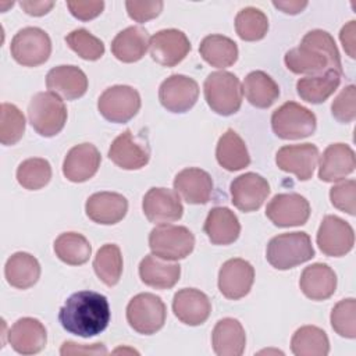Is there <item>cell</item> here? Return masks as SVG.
I'll use <instances>...</instances> for the list:
<instances>
[{"label": "cell", "instance_id": "obj_1", "mask_svg": "<svg viewBox=\"0 0 356 356\" xmlns=\"http://www.w3.org/2000/svg\"><path fill=\"white\" fill-rule=\"evenodd\" d=\"M110 316L108 300L104 295L95 291H79L65 300L58 312V321L70 334L89 338L107 328Z\"/></svg>", "mask_w": 356, "mask_h": 356}, {"label": "cell", "instance_id": "obj_2", "mask_svg": "<svg viewBox=\"0 0 356 356\" xmlns=\"http://www.w3.org/2000/svg\"><path fill=\"white\" fill-rule=\"evenodd\" d=\"M284 63L293 74L317 75L328 70L342 74L341 56L334 38L321 29L307 32L300 44L285 53Z\"/></svg>", "mask_w": 356, "mask_h": 356}, {"label": "cell", "instance_id": "obj_3", "mask_svg": "<svg viewBox=\"0 0 356 356\" xmlns=\"http://www.w3.org/2000/svg\"><path fill=\"white\" fill-rule=\"evenodd\" d=\"M267 261L277 270H289L314 257L312 239L306 232H286L274 236L266 250Z\"/></svg>", "mask_w": 356, "mask_h": 356}, {"label": "cell", "instance_id": "obj_4", "mask_svg": "<svg viewBox=\"0 0 356 356\" xmlns=\"http://www.w3.org/2000/svg\"><path fill=\"white\" fill-rule=\"evenodd\" d=\"M28 118L32 128L44 138L57 135L67 122V107L53 92L33 95L28 104Z\"/></svg>", "mask_w": 356, "mask_h": 356}, {"label": "cell", "instance_id": "obj_5", "mask_svg": "<svg viewBox=\"0 0 356 356\" xmlns=\"http://www.w3.org/2000/svg\"><path fill=\"white\" fill-rule=\"evenodd\" d=\"M203 90L209 107L220 115H232L241 108L242 86L232 72L214 71L209 74Z\"/></svg>", "mask_w": 356, "mask_h": 356}, {"label": "cell", "instance_id": "obj_6", "mask_svg": "<svg viewBox=\"0 0 356 356\" xmlns=\"http://www.w3.org/2000/svg\"><path fill=\"white\" fill-rule=\"evenodd\" d=\"M149 248L154 256L177 261L192 253L195 236L184 225L159 224L149 234Z\"/></svg>", "mask_w": 356, "mask_h": 356}, {"label": "cell", "instance_id": "obj_7", "mask_svg": "<svg viewBox=\"0 0 356 356\" xmlns=\"http://www.w3.org/2000/svg\"><path fill=\"white\" fill-rule=\"evenodd\" d=\"M317 120L309 108L286 102L271 115V128L281 139H303L314 134Z\"/></svg>", "mask_w": 356, "mask_h": 356}, {"label": "cell", "instance_id": "obj_8", "mask_svg": "<svg viewBox=\"0 0 356 356\" xmlns=\"http://www.w3.org/2000/svg\"><path fill=\"white\" fill-rule=\"evenodd\" d=\"M167 309L160 296L143 292L135 295L127 306V321L132 330L143 335H152L163 328Z\"/></svg>", "mask_w": 356, "mask_h": 356}, {"label": "cell", "instance_id": "obj_9", "mask_svg": "<svg viewBox=\"0 0 356 356\" xmlns=\"http://www.w3.org/2000/svg\"><path fill=\"white\" fill-rule=\"evenodd\" d=\"M10 51L18 64L24 67H38L49 60L51 40L43 29L26 26L14 35Z\"/></svg>", "mask_w": 356, "mask_h": 356}, {"label": "cell", "instance_id": "obj_10", "mask_svg": "<svg viewBox=\"0 0 356 356\" xmlns=\"http://www.w3.org/2000/svg\"><path fill=\"white\" fill-rule=\"evenodd\" d=\"M99 113L110 122L124 124L136 115L140 108V95L128 85L107 88L97 100Z\"/></svg>", "mask_w": 356, "mask_h": 356}, {"label": "cell", "instance_id": "obj_11", "mask_svg": "<svg viewBox=\"0 0 356 356\" xmlns=\"http://www.w3.org/2000/svg\"><path fill=\"white\" fill-rule=\"evenodd\" d=\"M108 159L122 170H139L150 159L147 139L143 135H134L131 129H125L110 145Z\"/></svg>", "mask_w": 356, "mask_h": 356}, {"label": "cell", "instance_id": "obj_12", "mask_svg": "<svg viewBox=\"0 0 356 356\" xmlns=\"http://www.w3.org/2000/svg\"><path fill=\"white\" fill-rule=\"evenodd\" d=\"M266 216L277 227H299L310 217V204L299 193H278L266 207Z\"/></svg>", "mask_w": 356, "mask_h": 356}, {"label": "cell", "instance_id": "obj_13", "mask_svg": "<svg viewBox=\"0 0 356 356\" xmlns=\"http://www.w3.org/2000/svg\"><path fill=\"white\" fill-rule=\"evenodd\" d=\"M199 97V85L193 78L174 74L164 79L159 88V100L171 113L191 110Z\"/></svg>", "mask_w": 356, "mask_h": 356}, {"label": "cell", "instance_id": "obj_14", "mask_svg": "<svg viewBox=\"0 0 356 356\" xmlns=\"http://www.w3.org/2000/svg\"><path fill=\"white\" fill-rule=\"evenodd\" d=\"M317 245L325 256L341 257L355 245L353 228L337 216H325L317 231Z\"/></svg>", "mask_w": 356, "mask_h": 356}, {"label": "cell", "instance_id": "obj_15", "mask_svg": "<svg viewBox=\"0 0 356 356\" xmlns=\"http://www.w3.org/2000/svg\"><path fill=\"white\" fill-rule=\"evenodd\" d=\"M152 58L163 67H174L179 64L191 50L186 35L178 29H161L156 32L149 42Z\"/></svg>", "mask_w": 356, "mask_h": 356}, {"label": "cell", "instance_id": "obj_16", "mask_svg": "<svg viewBox=\"0 0 356 356\" xmlns=\"http://www.w3.org/2000/svg\"><path fill=\"white\" fill-rule=\"evenodd\" d=\"M234 206L245 213L259 210L270 193L266 178L256 172H245L236 177L229 186Z\"/></svg>", "mask_w": 356, "mask_h": 356}, {"label": "cell", "instance_id": "obj_17", "mask_svg": "<svg viewBox=\"0 0 356 356\" xmlns=\"http://www.w3.org/2000/svg\"><path fill=\"white\" fill-rule=\"evenodd\" d=\"M318 156L316 145H286L277 152L275 163L280 170L295 174L299 181H307L313 175Z\"/></svg>", "mask_w": 356, "mask_h": 356}, {"label": "cell", "instance_id": "obj_18", "mask_svg": "<svg viewBox=\"0 0 356 356\" xmlns=\"http://www.w3.org/2000/svg\"><path fill=\"white\" fill-rule=\"evenodd\" d=\"M142 209L146 218L154 224L172 222L184 214L178 193L167 188H150L143 196Z\"/></svg>", "mask_w": 356, "mask_h": 356}, {"label": "cell", "instance_id": "obj_19", "mask_svg": "<svg viewBox=\"0 0 356 356\" xmlns=\"http://www.w3.org/2000/svg\"><path fill=\"white\" fill-rule=\"evenodd\" d=\"M254 281L253 266L243 259L227 260L218 273V289L227 299L246 296Z\"/></svg>", "mask_w": 356, "mask_h": 356}, {"label": "cell", "instance_id": "obj_20", "mask_svg": "<svg viewBox=\"0 0 356 356\" xmlns=\"http://www.w3.org/2000/svg\"><path fill=\"white\" fill-rule=\"evenodd\" d=\"M8 343L19 355H35L44 349L47 332L44 325L33 317L18 318L7 334Z\"/></svg>", "mask_w": 356, "mask_h": 356}, {"label": "cell", "instance_id": "obj_21", "mask_svg": "<svg viewBox=\"0 0 356 356\" xmlns=\"http://www.w3.org/2000/svg\"><path fill=\"white\" fill-rule=\"evenodd\" d=\"M100 152L92 143H81L70 149L63 163V174L71 182H85L99 170Z\"/></svg>", "mask_w": 356, "mask_h": 356}, {"label": "cell", "instance_id": "obj_22", "mask_svg": "<svg viewBox=\"0 0 356 356\" xmlns=\"http://www.w3.org/2000/svg\"><path fill=\"white\" fill-rule=\"evenodd\" d=\"M172 312L181 323L200 325L209 318L211 303L204 292L195 288H184L174 295Z\"/></svg>", "mask_w": 356, "mask_h": 356}, {"label": "cell", "instance_id": "obj_23", "mask_svg": "<svg viewBox=\"0 0 356 356\" xmlns=\"http://www.w3.org/2000/svg\"><path fill=\"white\" fill-rule=\"evenodd\" d=\"M85 211L93 222L113 225L125 217L128 211V200L121 193L97 192L88 197Z\"/></svg>", "mask_w": 356, "mask_h": 356}, {"label": "cell", "instance_id": "obj_24", "mask_svg": "<svg viewBox=\"0 0 356 356\" xmlns=\"http://www.w3.org/2000/svg\"><path fill=\"white\" fill-rule=\"evenodd\" d=\"M174 191L189 204H204L213 192V179L204 170L189 167L174 178Z\"/></svg>", "mask_w": 356, "mask_h": 356}, {"label": "cell", "instance_id": "obj_25", "mask_svg": "<svg viewBox=\"0 0 356 356\" xmlns=\"http://www.w3.org/2000/svg\"><path fill=\"white\" fill-rule=\"evenodd\" d=\"M49 92L61 96L65 100H75L88 90V78L85 72L75 65H58L46 75Z\"/></svg>", "mask_w": 356, "mask_h": 356}, {"label": "cell", "instance_id": "obj_26", "mask_svg": "<svg viewBox=\"0 0 356 356\" xmlns=\"http://www.w3.org/2000/svg\"><path fill=\"white\" fill-rule=\"evenodd\" d=\"M356 167L355 152L345 143H332L325 147L320 159L318 178L323 182H337L352 174Z\"/></svg>", "mask_w": 356, "mask_h": 356}, {"label": "cell", "instance_id": "obj_27", "mask_svg": "<svg viewBox=\"0 0 356 356\" xmlns=\"http://www.w3.org/2000/svg\"><path fill=\"white\" fill-rule=\"evenodd\" d=\"M299 286L306 298L325 300L337 289V274L328 264L314 263L302 271Z\"/></svg>", "mask_w": 356, "mask_h": 356}, {"label": "cell", "instance_id": "obj_28", "mask_svg": "<svg viewBox=\"0 0 356 356\" xmlns=\"http://www.w3.org/2000/svg\"><path fill=\"white\" fill-rule=\"evenodd\" d=\"M203 231L213 245H229L241 234V224L234 211L228 207H213L204 221Z\"/></svg>", "mask_w": 356, "mask_h": 356}, {"label": "cell", "instance_id": "obj_29", "mask_svg": "<svg viewBox=\"0 0 356 356\" xmlns=\"http://www.w3.org/2000/svg\"><path fill=\"white\" fill-rule=\"evenodd\" d=\"M211 345L218 356H241L246 345V334L242 324L231 317L217 321L211 332Z\"/></svg>", "mask_w": 356, "mask_h": 356}, {"label": "cell", "instance_id": "obj_30", "mask_svg": "<svg viewBox=\"0 0 356 356\" xmlns=\"http://www.w3.org/2000/svg\"><path fill=\"white\" fill-rule=\"evenodd\" d=\"M181 275V266L178 263L163 261V259L152 254L145 256L139 263V277L143 284L156 289L172 288Z\"/></svg>", "mask_w": 356, "mask_h": 356}, {"label": "cell", "instance_id": "obj_31", "mask_svg": "<svg viewBox=\"0 0 356 356\" xmlns=\"http://www.w3.org/2000/svg\"><path fill=\"white\" fill-rule=\"evenodd\" d=\"M342 74L335 70H328L323 74L307 75L296 82L299 97L312 104L324 103L339 86Z\"/></svg>", "mask_w": 356, "mask_h": 356}, {"label": "cell", "instance_id": "obj_32", "mask_svg": "<svg viewBox=\"0 0 356 356\" xmlns=\"http://www.w3.org/2000/svg\"><path fill=\"white\" fill-rule=\"evenodd\" d=\"M149 33L142 26H128L111 42V53L122 63L139 61L147 51Z\"/></svg>", "mask_w": 356, "mask_h": 356}, {"label": "cell", "instance_id": "obj_33", "mask_svg": "<svg viewBox=\"0 0 356 356\" xmlns=\"http://www.w3.org/2000/svg\"><path fill=\"white\" fill-rule=\"evenodd\" d=\"M216 159L227 171H239L250 164V156L243 139L231 128L220 136Z\"/></svg>", "mask_w": 356, "mask_h": 356}, {"label": "cell", "instance_id": "obj_34", "mask_svg": "<svg viewBox=\"0 0 356 356\" xmlns=\"http://www.w3.org/2000/svg\"><path fill=\"white\" fill-rule=\"evenodd\" d=\"M4 275L11 286L28 289L38 282L40 277V264L32 254L17 252L6 261Z\"/></svg>", "mask_w": 356, "mask_h": 356}, {"label": "cell", "instance_id": "obj_35", "mask_svg": "<svg viewBox=\"0 0 356 356\" xmlns=\"http://www.w3.org/2000/svg\"><path fill=\"white\" fill-rule=\"evenodd\" d=\"M242 93H245V97L252 106L267 108L278 99L280 86L268 74L263 71H252L243 81Z\"/></svg>", "mask_w": 356, "mask_h": 356}, {"label": "cell", "instance_id": "obj_36", "mask_svg": "<svg viewBox=\"0 0 356 356\" xmlns=\"http://www.w3.org/2000/svg\"><path fill=\"white\" fill-rule=\"evenodd\" d=\"M202 58L211 67L227 68L238 60L236 43L224 35H209L199 46Z\"/></svg>", "mask_w": 356, "mask_h": 356}, {"label": "cell", "instance_id": "obj_37", "mask_svg": "<svg viewBox=\"0 0 356 356\" xmlns=\"http://www.w3.org/2000/svg\"><path fill=\"white\" fill-rule=\"evenodd\" d=\"M291 350L296 356H325L330 352V341L321 328L303 325L292 335Z\"/></svg>", "mask_w": 356, "mask_h": 356}, {"label": "cell", "instance_id": "obj_38", "mask_svg": "<svg viewBox=\"0 0 356 356\" xmlns=\"http://www.w3.org/2000/svg\"><path fill=\"white\" fill-rule=\"evenodd\" d=\"M56 256L70 266H81L86 263L92 253L89 241L78 232H64L54 241Z\"/></svg>", "mask_w": 356, "mask_h": 356}, {"label": "cell", "instance_id": "obj_39", "mask_svg": "<svg viewBox=\"0 0 356 356\" xmlns=\"http://www.w3.org/2000/svg\"><path fill=\"white\" fill-rule=\"evenodd\" d=\"M122 264L120 248L115 243H106L95 256L93 270L100 281H103L107 286H114L121 278Z\"/></svg>", "mask_w": 356, "mask_h": 356}, {"label": "cell", "instance_id": "obj_40", "mask_svg": "<svg viewBox=\"0 0 356 356\" xmlns=\"http://www.w3.org/2000/svg\"><path fill=\"white\" fill-rule=\"evenodd\" d=\"M235 31L242 40H260L268 31L267 15L256 7H245L235 17Z\"/></svg>", "mask_w": 356, "mask_h": 356}, {"label": "cell", "instance_id": "obj_41", "mask_svg": "<svg viewBox=\"0 0 356 356\" xmlns=\"http://www.w3.org/2000/svg\"><path fill=\"white\" fill-rule=\"evenodd\" d=\"M51 178V165L46 159L32 157L24 160L17 168L18 184L29 191H36L49 184Z\"/></svg>", "mask_w": 356, "mask_h": 356}, {"label": "cell", "instance_id": "obj_42", "mask_svg": "<svg viewBox=\"0 0 356 356\" xmlns=\"http://www.w3.org/2000/svg\"><path fill=\"white\" fill-rule=\"evenodd\" d=\"M25 131V117L11 103H1L0 107V142L4 146L15 145Z\"/></svg>", "mask_w": 356, "mask_h": 356}, {"label": "cell", "instance_id": "obj_43", "mask_svg": "<svg viewBox=\"0 0 356 356\" xmlns=\"http://www.w3.org/2000/svg\"><path fill=\"white\" fill-rule=\"evenodd\" d=\"M65 42L71 50L88 61L99 60L104 54V43L83 28L70 32L65 36Z\"/></svg>", "mask_w": 356, "mask_h": 356}, {"label": "cell", "instance_id": "obj_44", "mask_svg": "<svg viewBox=\"0 0 356 356\" xmlns=\"http://www.w3.org/2000/svg\"><path fill=\"white\" fill-rule=\"evenodd\" d=\"M330 320L338 335L353 339L356 337V300L348 298L338 302L331 310Z\"/></svg>", "mask_w": 356, "mask_h": 356}, {"label": "cell", "instance_id": "obj_45", "mask_svg": "<svg viewBox=\"0 0 356 356\" xmlns=\"http://www.w3.org/2000/svg\"><path fill=\"white\" fill-rule=\"evenodd\" d=\"M331 113L339 122L349 124L356 118V88L355 85L345 86L331 104Z\"/></svg>", "mask_w": 356, "mask_h": 356}, {"label": "cell", "instance_id": "obj_46", "mask_svg": "<svg viewBox=\"0 0 356 356\" xmlns=\"http://www.w3.org/2000/svg\"><path fill=\"white\" fill-rule=\"evenodd\" d=\"M356 181L348 179L334 185L330 189V200L332 206L350 216L356 214Z\"/></svg>", "mask_w": 356, "mask_h": 356}, {"label": "cell", "instance_id": "obj_47", "mask_svg": "<svg viewBox=\"0 0 356 356\" xmlns=\"http://www.w3.org/2000/svg\"><path fill=\"white\" fill-rule=\"evenodd\" d=\"M127 13L136 22H146L156 18L163 10V1H125Z\"/></svg>", "mask_w": 356, "mask_h": 356}, {"label": "cell", "instance_id": "obj_48", "mask_svg": "<svg viewBox=\"0 0 356 356\" xmlns=\"http://www.w3.org/2000/svg\"><path fill=\"white\" fill-rule=\"evenodd\" d=\"M67 7L75 18L89 21L96 18L103 11L104 1H67Z\"/></svg>", "mask_w": 356, "mask_h": 356}, {"label": "cell", "instance_id": "obj_49", "mask_svg": "<svg viewBox=\"0 0 356 356\" xmlns=\"http://www.w3.org/2000/svg\"><path fill=\"white\" fill-rule=\"evenodd\" d=\"M60 353L63 356H67V355H79V353H83V355H106L107 353V349L104 348L103 343H93L92 346H79V343H75V342H71V341H67L63 343L61 349H60Z\"/></svg>", "mask_w": 356, "mask_h": 356}, {"label": "cell", "instance_id": "obj_50", "mask_svg": "<svg viewBox=\"0 0 356 356\" xmlns=\"http://www.w3.org/2000/svg\"><path fill=\"white\" fill-rule=\"evenodd\" d=\"M339 39L341 43L345 49V51L348 53V56L350 58L356 57L355 53V47H356V21H349L346 25L342 26L341 32H339Z\"/></svg>", "mask_w": 356, "mask_h": 356}, {"label": "cell", "instance_id": "obj_51", "mask_svg": "<svg viewBox=\"0 0 356 356\" xmlns=\"http://www.w3.org/2000/svg\"><path fill=\"white\" fill-rule=\"evenodd\" d=\"M19 6H21V8H22L26 14L33 15V17H40V15L47 14V13L53 8L54 1H43V0L19 1Z\"/></svg>", "mask_w": 356, "mask_h": 356}, {"label": "cell", "instance_id": "obj_52", "mask_svg": "<svg viewBox=\"0 0 356 356\" xmlns=\"http://www.w3.org/2000/svg\"><path fill=\"white\" fill-rule=\"evenodd\" d=\"M273 6L285 14H299L307 7V1H273Z\"/></svg>", "mask_w": 356, "mask_h": 356}]
</instances>
